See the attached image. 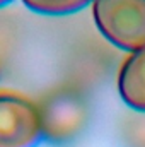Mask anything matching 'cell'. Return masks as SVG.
I'll list each match as a JSON object with an SVG mask.
<instances>
[{
	"label": "cell",
	"mask_w": 145,
	"mask_h": 147,
	"mask_svg": "<svg viewBox=\"0 0 145 147\" xmlns=\"http://www.w3.org/2000/svg\"><path fill=\"white\" fill-rule=\"evenodd\" d=\"M92 16L114 46L130 53L145 48V0H94Z\"/></svg>",
	"instance_id": "1"
},
{
	"label": "cell",
	"mask_w": 145,
	"mask_h": 147,
	"mask_svg": "<svg viewBox=\"0 0 145 147\" xmlns=\"http://www.w3.org/2000/svg\"><path fill=\"white\" fill-rule=\"evenodd\" d=\"M41 139L39 108L19 94L0 92V147H36Z\"/></svg>",
	"instance_id": "2"
},
{
	"label": "cell",
	"mask_w": 145,
	"mask_h": 147,
	"mask_svg": "<svg viewBox=\"0 0 145 147\" xmlns=\"http://www.w3.org/2000/svg\"><path fill=\"white\" fill-rule=\"evenodd\" d=\"M39 108L43 137L51 142H65L82 128L87 108L84 99L70 89H60L50 94Z\"/></svg>",
	"instance_id": "3"
},
{
	"label": "cell",
	"mask_w": 145,
	"mask_h": 147,
	"mask_svg": "<svg viewBox=\"0 0 145 147\" xmlns=\"http://www.w3.org/2000/svg\"><path fill=\"white\" fill-rule=\"evenodd\" d=\"M118 92L126 106L145 113V48L130 53L118 74Z\"/></svg>",
	"instance_id": "4"
},
{
	"label": "cell",
	"mask_w": 145,
	"mask_h": 147,
	"mask_svg": "<svg viewBox=\"0 0 145 147\" xmlns=\"http://www.w3.org/2000/svg\"><path fill=\"white\" fill-rule=\"evenodd\" d=\"M91 2L94 0H22V3L43 16H68L75 14L82 9H85L87 5H91Z\"/></svg>",
	"instance_id": "5"
},
{
	"label": "cell",
	"mask_w": 145,
	"mask_h": 147,
	"mask_svg": "<svg viewBox=\"0 0 145 147\" xmlns=\"http://www.w3.org/2000/svg\"><path fill=\"white\" fill-rule=\"evenodd\" d=\"M10 2H14V0H0V9H2V7H5V5H9Z\"/></svg>",
	"instance_id": "6"
}]
</instances>
